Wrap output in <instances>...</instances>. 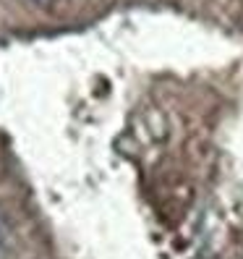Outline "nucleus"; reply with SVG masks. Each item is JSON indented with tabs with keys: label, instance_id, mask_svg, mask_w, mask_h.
<instances>
[{
	"label": "nucleus",
	"instance_id": "f257e3e1",
	"mask_svg": "<svg viewBox=\"0 0 243 259\" xmlns=\"http://www.w3.org/2000/svg\"><path fill=\"white\" fill-rule=\"evenodd\" d=\"M34 6H39V8H50V6H55L58 0H32Z\"/></svg>",
	"mask_w": 243,
	"mask_h": 259
}]
</instances>
